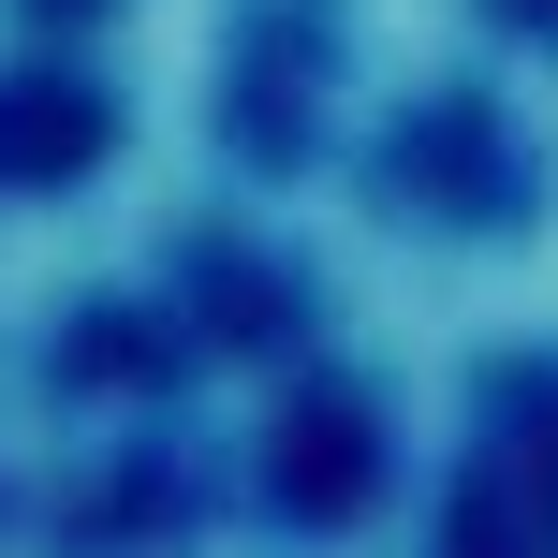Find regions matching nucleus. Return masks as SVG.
<instances>
[{
    "label": "nucleus",
    "mask_w": 558,
    "mask_h": 558,
    "mask_svg": "<svg viewBox=\"0 0 558 558\" xmlns=\"http://www.w3.org/2000/svg\"><path fill=\"white\" fill-rule=\"evenodd\" d=\"M353 471H367V426L338 412V397H308V412L279 426V500H294V514H338Z\"/></svg>",
    "instance_id": "1"
},
{
    "label": "nucleus",
    "mask_w": 558,
    "mask_h": 558,
    "mask_svg": "<svg viewBox=\"0 0 558 558\" xmlns=\"http://www.w3.org/2000/svg\"><path fill=\"white\" fill-rule=\"evenodd\" d=\"M88 162V104L74 88H15L0 104V177H74Z\"/></svg>",
    "instance_id": "2"
}]
</instances>
